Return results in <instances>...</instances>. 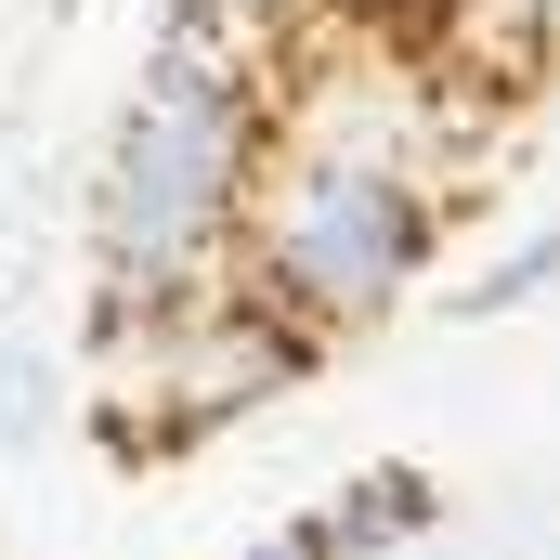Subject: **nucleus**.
I'll return each instance as SVG.
<instances>
[{
	"mask_svg": "<svg viewBox=\"0 0 560 560\" xmlns=\"http://www.w3.org/2000/svg\"><path fill=\"white\" fill-rule=\"evenodd\" d=\"M313 522H326V548H339V560H392V548H418L430 522H443V482H430L418 456H365Z\"/></svg>",
	"mask_w": 560,
	"mask_h": 560,
	"instance_id": "obj_3",
	"label": "nucleus"
},
{
	"mask_svg": "<svg viewBox=\"0 0 560 560\" xmlns=\"http://www.w3.org/2000/svg\"><path fill=\"white\" fill-rule=\"evenodd\" d=\"M430 248H443V170L418 156V118H405V105L378 118V105L339 92V105L275 118L222 275L326 352V339L392 326V313L418 300Z\"/></svg>",
	"mask_w": 560,
	"mask_h": 560,
	"instance_id": "obj_2",
	"label": "nucleus"
},
{
	"mask_svg": "<svg viewBox=\"0 0 560 560\" xmlns=\"http://www.w3.org/2000/svg\"><path fill=\"white\" fill-rule=\"evenodd\" d=\"M275 143V79L235 26V0H170L131 66V105L92 156V339L235 261L248 170Z\"/></svg>",
	"mask_w": 560,
	"mask_h": 560,
	"instance_id": "obj_1",
	"label": "nucleus"
},
{
	"mask_svg": "<svg viewBox=\"0 0 560 560\" xmlns=\"http://www.w3.org/2000/svg\"><path fill=\"white\" fill-rule=\"evenodd\" d=\"M52 418H66V392H52V352H39L26 326H0V456H26Z\"/></svg>",
	"mask_w": 560,
	"mask_h": 560,
	"instance_id": "obj_5",
	"label": "nucleus"
},
{
	"mask_svg": "<svg viewBox=\"0 0 560 560\" xmlns=\"http://www.w3.org/2000/svg\"><path fill=\"white\" fill-rule=\"evenodd\" d=\"M222 560H339V548H326V522L300 509V522H275V535H248V548H222Z\"/></svg>",
	"mask_w": 560,
	"mask_h": 560,
	"instance_id": "obj_6",
	"label": "nucleus"
},
{
	"mask_svg": "<svg viewBox=\"0 0 560 560\" xmlns=\"http://www.w3.org/2000/svg\"><path fill=\"white\" fill-rule=\"evenodd\" d=\"M548 287H560V222H535V235H509L482 275L443 300V326H509V313H535Z\"/></svg>",
	"mask_w": 560,
	"mask_h": 560,
	"instance_id": "obj_4",
	"label": "nucleus"
}]
</instances>
